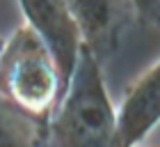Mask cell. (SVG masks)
<instances>
[{
    "instance_id": "cell-1",
    "label": "cell",
    "mask_w": 160,
    "mask_h": 147,
    "mask_svg": "<svg viewBox=\"0 0 160 147\" xmlns=\"http://www.w3.org/2000/svg\"><path fill=\"white\" fill-rule=\"evenodd\" d=\"M37 147H119L117 108L103 67L82 46L76 74L48 124L37 131Z\"/></svg>"
},
{
    "instance_id": "cell-2",
    "label": "cell",
    "mask_w": 160,
    "mask_h": 147,
    "mask_svg": "<svg viewBox=\"0 0 160 147\" xmlns=\"http://www.w3.org/2000/svg\"><path fill=\"white\" fill-rule=\"evenodd\" d=\"M67 94L50 48L21 23L0 48V101L43 129Z\"/></svg>"
},
{
    "instance_id": "cell-3",
    "label": "cell",
    "mask_w": 160,
    "mask_h": 147,
    "mask_svg": "<svg viewBox=\"0 0 160 147\" xmlns=\"http://www.w3.org/2000/svg\"><path fill=\"white\" fill-rule=\"evenodd\" d=\"M64 5L80 32L82 46L101 67L117 53L130 21L137 16L130 0H64Z\"/></svg>"
},
{
    "instance_id": "cell-4",
    "label": "cell",
    "mask_w": 160,
    "mask_h": 147,
    "mask_svg": "<svg viewBox=\"0 0 160 147\" xmlns=\"http://www.w3.org/2000/svg\"><path fill=\"white\" fill-rule=\"evenodd\" d=\"M18 7L25 19L23 23L50 48L69 90L82 53V39L64 0H18Z\"/></svg>"
},
{
    "instance_id": "cell-5",
    "label": "cell",
    "mask_w": 160,
    "mask_h": 147,
    "mask_svg": "<svg viewBox=\"0 0 160 147\" xmlns=\"http://www.w3.org/2000/svg\"><path fill=\"white\" fill-rule=\"evenodd\" d=\"M160 124V60L123 92L117 106L119 147H137Z\"/></svg>"
},
{
    "instance_id": "cell-6",
    "label": "cell",
    "mask_w": 160,
    "mask_h": 147,
    "mask_svg": "<svg viewBox=\"0 0 160 147\" xmlns=\"http://www.w3.org/2000/svg\"><path fill=\"white\" fill-rule=\"evenodd\" d=\"M0 101V147H37V127Z\"/></svg>"
},
{
    "instance_id": "cell-7",
    "label": "cell",
    "mask_w": 160,
    "mask_h": 147,
    "mask_svg": "<svg viewBox=\"0 0 160 147\" xmlns=\"http://www.w3.org/2000/svg\"><path fill=\"white\" fill-rule=\"evenodd\" d=\"M142 23L160 30V0H130Z\"/></svg>"
},
{
    "instance_id": "cell-8",
    "label": "cell",
    "mask_w": 160,
    "mask_h": 147,
    "mask_svg": "<svg viewBox=\"0 0 160 147\" xmlns=\"http://www.w3.org/2000/svg\"><path fill=\"white\" fill-rule=\"evenodd\" d=\"M0 48H2V44H0Z\"/></svg>"
}]
</instances>
